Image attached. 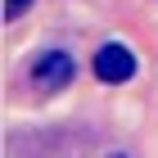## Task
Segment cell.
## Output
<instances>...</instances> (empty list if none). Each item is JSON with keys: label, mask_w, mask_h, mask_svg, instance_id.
<instances>
[{"label": "cell", "mask_w": 158, "mask_h": 158, "mask_svg": "<svg viewBox=\"0 0 158 158\" xmlns=\"http://www.w3.org/2000/svg\"><path fill=\"white\" fill-rule=\"evenodd\" d=\"M90 68H95L99 81L118 86V81H131V77H135V54L127 45H118V41H109V45H99V54H95Z\"/></svg>", "instance_id": "cell-1"}, {"label": "cell", "mask_w": 158, "mask_h": 158, "mask_svg": "<svg viewBox=\"0 0 158 158\" xmlns=\"http://www.w3.org/2000/svg\"><path fill=\"white\" fill-rule=\"evenodd\" d=\"M27 5H32V0H9V14H23Z\"/></svg>", "instance_id": "cell-3"}, {"label": "cell", "mask_w": 158, "mask_h": 158, "mask_svg": "<svg viewBox=\"0 0 158 158\" xmlns=\"http://www.w3.org/2000/svg\"><path fill=\"white\" fill-rule=\"evenodd\" d=\"M32 81L41 90H63V86L73 81V59L63 54V50H45L36 63H32Z\"/></svg>", "instance_id": "cell-2"}, {"label": "cell", "mask_w": 158, "mask_h": 158, "mask_svg": "<svg viewBox=\"0 0 158 158\" xmlns=\"http://www.w3.org/2000/svg\"><path fill=\"white\" fill-rule=\"evenodd\" d=\"M113 158H127V154H113Z\"/></svg>", "instance_id": "cell-4"}]
</instances>
